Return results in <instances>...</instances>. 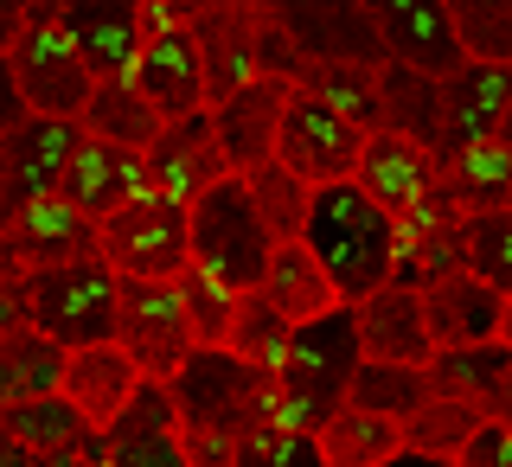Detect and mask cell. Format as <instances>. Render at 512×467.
<instances>
[{"mask_svg": "<svg viewBox=\"0 0 512 467\" xmlns=\"http://www.w3.org/2000/svg\"><path fill=\"white\" fill-rule=\"evenodd\" d=\"M301 244L320 263V276L333 282V295L346 308H359L365 295H378L397 269V224L378 212L352 180L320 186L308 199V224H301Z\"/></svg>", "mask_w": 512, "mask_h": 467, "instance_id": "1", "label": "cell"}, {"mask_svg": "<svg viewBox=\"0 0 512 467\" xmlns=\"http://www.w3.org/2000/svg\"><path fill=\"white\" fill-rule=\"evenodd\" d=\"M359 365H365V352H359V314L352 308H333V314L308 320V327H295L288 359L276 365V423L301 429V436H320L346 410Z\"/></svg>", "mask_w": 512, "mask_h": 467, "instance_id": "2", "label": "cell"}, {"mask_svg": "<svg viewBox=\"0 0 512 467\" xmlns=\"http://www.w3.org/2000/svg\"><path fill=\"white\" fill-rule=\"evenodd\" d=\"M173 416H180V436H224L244 442L250 429L276 423V378L244 365L224 346H199L180 372L167 378Z\"/></svg>", "mask_w": 512, "mask_h": 467, "instance_id": "3", "label": "cell"}, {"mask_svg": "<svg viewBox=\"0 0 512 467\" xmlns=\"http://www.w3.org/2000/svg\"><path fill=\"white\" fill-rule=\"evenodd\" d=\"M116 301H122L116 269L103 256H84V263L26 276V327L45 333L58 352L116 346Z\"/></svg>", "mask_w": 512, "mask_h": 467, "instance_id": "4", "label": "cell"}, {"mask_svg": "<svg viewBox=\"0 0 512 467\" xmlns=\"http://www.w3.org/2000/svg\"><path fill=\"white\" fill-rule=\"evenodd\" d=\"M186 224H192V269H199L205 282H218L224 295H256V288H263L276 237L263 231V218H256V205H250V186L237 180V173L205 192L186 212Z\"/></svg>", "mask_w": 512, "mask_h": 467, "instance_id": "5", "label": "cell"}, {"mask_svg": "<svg viewBox=\"0 0 512 467\" xmlns=\"http://www.w3.org/2000/svg\"><path fill=\"white\" fill-rule=\"evenodd\" d=\"M7 64H13V84H20L26 116H45V122H77V116H84L96 77L84 71L77 45L64 39L58 0L26 7V32H20V45L7 52Z\"/></svg>", "mask_w": 512, "mask_h": 467, "instance_id": "6", "label": "cell"}, {"mask_svg": "<svg viewBox=\"0 0 512 467\" xmlns=\"http://www.w3.org/2000/svg\"><path fill=\"white\" fill-rule=\"evenodd\" d=\"M96 256L116 269V282H180L192 269V224L186 205L141 192L116 218L96 224Z\"/></svg>", "mask_w": 512, "mask_h": 467, "instance_id": "7", "label": "cell"}, {"mask_svg": "<svg viewBox=\"0 0 512 467\" xmlns=\"http://www.w3.org/2000/svg\"><path fill=\"white\" fill-rule=\"evenodd\" d=\"M116 346L128 352L148 384H167L180 365L199 352L192 340V320H186V301H180V282H122V301H116Z\"/></svg>", "mask_w": 512, "mask_h": 467, "instance_id": "8", "label": "cell"}, {"mask_svg": "<svg viewBox=\"0 0 512 467\" xmlns=\"http://www.w3.org/2000/svg\"><path fill=\"white\" fill-rule=\"evenodd\" d=\"M359 154H365V135H359L346 116H333V109L320 103V96H308V90L288 96L282 135H276V167H282V173H295L308 192H320V186L352 180Z\"/></svg>", "mask_w": 512, "mask_h": 467, "instance_id": "9", "label": "cell"}, {"mask_svg": "<svg viewBox=\"0 0 512 467\" xmlns=\"http://www.w3.org/2000/svg\"><path fill=\"white\" fill-rule=\"evenodd\" d=\"M269 13L301 45L308 64H359V71L391 64L384 32H378V7H359V0H288V7H269Z\"/></svg>", "mask_w": 512, "mask_h": 467, "instance_id": "10", "label": "cell"}, {"mask_svg": "<svg viewBox=\"0 0 512 467\" xmlns=\"http://www.w3.org/2000/svg\"><path fill=\"white\" fill-rule=\"evenodd\" d=\"M58 26L77 45V58H84V71L96 84L135 77L141 45L154 39L148 0H58Z\"/></svg>", "mask_w": 512, "mask_h": 467, "instance_id": "11", "label": "cell"}, {"mask_svg": "<svg viewBox=\"0 0 512 467\" xmlns=\"http://www.w3.org/2000/svg\"><path fill=\"white\" fill-rule=\"evenodd\" d=\"M461 224H468V212H461V205L442 192V180H436V192H429L410 218H397V269H391V282L423 295V288H436L448 276H468Z\"/></svg>", "mask_w": 512, "mask_h": 467, "instance_id": "12", "label": "cell"}, {"mask_svg": "<svg viewBox=\"0 0 512 467\" xmlns=\"http://www.w3.org/2000/svg\"><path fill=\"white\" fill-rule=\"evenodd\" d=\"M141 167H148L154 199L192 212L218 180H231V167H224V154H218V135H212V109H205V116H186V122H167L160 141L141 154Z\"/></svg>", "mask_w": 512, "mask_h": 467, "instance_id": "13", "label": "cell"}, {"mask_svg": "<svg viewBox=\"0 0 512 467\" xmlns=\"http://www.w3.org/2000/svg\"><path fill=\"white\" fill-rule=\"evenodd\" d=\"M378 32H384L391 64L429 77V84H448V77L468 71V52H461L448 0H391V7H378Z\"/></svg>", "mask_w": 512, "mask_h": 467, "instance_id": "14", "label": "cell"}, {"mask_svg": "<svg viewBox=\"0 0 512 467\" xmlns=\"http://www.w3.org/2000/svg\"><path fill=\"white\" fill-rule=\"evenodd\" d=\"M256 26H263V7H250V0H205L192 13V45L205 64V109L256 84Z\"/></svg>", "mask_w": 512, "mask_h": 467, "instance_id": "15", "label": "cell"}, {"mask_svg": "<svg viewBox=\"0 0 512 467\" xmlns=\"http://www.w3.org/2000/svg\"><path fill=\"white\" fill-rule=\"evenodd\" d=\"M128 84L141 90V103L160 122L205 116V64H199V45H192V26H154V39L141 45Z\"/></svg>", "mask_w": 512, "mask_h": 467, "instance_id": "16", "label": "cell"}, {"mask_svg": "<svg viewBox=\"0 0 512 467\" xmlns=\"http://www.w3.org/2000/svg\"><path fill=\"white\" fill-rule=\"evenodd\" d=\"M288 96H295L288 84H276V77H256V84H244L237 96H224V103L212 109L218 154H224V167H231L237 180L276 160V135H282Z\"/></svg>", "mask_w": 512, "mask_h": 467, "instance_id": "17", "label": "cell"}, {"mask_svg": "<svg viewBox=\"0 0 512 467\" xmlns=\"http://www.w3.org/2000/svg\"><path fill=\"white\" fill-rule=\"evenodd\" d=\"M84 128L77 122H45V116H26L20 128L7 135V199H0V218L26 212L39 199H58V180L71 167Z\"/></svg>", "mask_w": 512, "mask_h": 467, "instance_id": "18", "label": "cell"}, {"mask_svg": "<svg viewBox=\"0 0 512 467\" xmlns=\"http://www.w3.org/2000/svg\"><path fill=\"white\" fill-rule=\"evenodd\" d=\"M436 180H442V173H436V154H423L416 141L391 135V128L365 135V154H359V167H352V186H359L391 224L410 218L416 205L436 192Z\"/></svg>", "mask_w": 512, "mask_h": 467, "instance_id": "19", "label": "cell"}, {"mask_svg": "<svg viewBox=\"0 0 512 467\" xmlns=\"http://www.w3.org/2000/svg\"><path fill=\"white\" fill-rule=\"evenodd\" d=\"M141 192H148V167H141V154H128V148H109V141H77V154H71V167H64V180H58V199L71 205L77 218H90V224H103V218H116L122 205H135Z\"/></svg>", "mask_w": 512, "mask_h": 467, "instance_id": "20", "label": "cell"}, {"mask_svg": "<svg viewBox=\"0 0 512 467\" xmlns=\"http://www.w3.org/2000/svg\"><path fill=\"white\" fill-rule=\"evenodd\" d=\"M352 314H359V352H365V365H410V372H429L436 346H429L423 295H416V288L384 282L378 295H365Z\"/></svg>", "mask_w": 512, "mask_h": 467, "instance_id": "21", "label": "cell"}, {"mask_svg": "<svg viewBox=\"0 0 512 467\" xmlns=\"http://www.w3.org/2000/svg\"><path fill=\"white\" fill-rule=\"evenodd\" d=\"M506 103H512V64H468L461 77H448L442 84V154L487 148L500 135Z\"/></svg>", "mask_w": 512, "mask_h": 467, "instance_id": "22", "label": "cell"}, {"mask_svg": "<svg viewBox=\"0 0 512 467\" xmlns=\"http://www.w3.org/2000/svg\"><path fill=\"white\" fill-rule=\"evenodd\" d=\"M0 237H7V250H13V256H20L26 276L96 256V224H90V218H77L64 199H39V205H26V212L0 218Z\"/></svg>", "mask_w": 512, "mask_h": 467, "instance_id": "23", "label": "cell"}, {"mask_svg": "<svg viewBox=\"0 0 512 467\" xmlns=\"http://www.w3.org/2000/svg\"><path fill=\"white\" fill-rule=\"evenodd\" d=\"M423 327H429V346L436 352L487 346V340H500V327H506V295H493V288L474 282V276H448L436 288H423Z\"/></svg>", "mask_w": 512, "mask_h": 467, "instance_id": "24", "label": "cell"}, {"mask_svg": "<svg viewBox=\"0 0 512 467\" xmlns=\"http://www.w3.org/2000/svg\"><path fill=\"white\" fill-rule=\"evenodd\" d=\"M135 384H141V372L128 365L122 346H90V352H64V391L58 397L103 436L122 416V404L135 397Z\"/></svg>", "mask_w": 512, "mask_h": 467, "instance_id": "25", "label": "cell"}, {"mask_svg": "<svg viewBox=\"0 0 512 467\" xmlns=\"http://www.w3.org/2000/svg\"><path fill=\"white\" fill-rule=\"evenodd\" d=\"M256 295H263L288 327H308V320L346 308V301L333 295V282L320 276V263L308 256V244H276L269 250V269H263V288H256Z\"/></svg>", "mask_w": 512, "mask_h": 467, "instance_id": "26", "label": "cell"}, {"mask_svg": "<svg viewBox=\"0 0 512 467\" xmlns=\"http://www.w3.org/2000/svg\"><path fill=\"white\" fill-rule=\"evenodd\" d=\"M436 173H442V192H448V199H455L468 218L512 212V154L500 148V141H487V148H461V154H442Z\"/></svg>", "mask_w": 512, "mask_h": 467, "instance_id": "27", "label": "cell"}, {"mask_svg": "<svg viewBox=\"0 0 512 467\" xmlns=\"http://www.w3.org/2000/svg\"><path fill=\"white\" fill-rule=\"evenodd\" d=\"M64 391V352L32 327L0 333V410L39 404V397Z\"/></svg>", "mask_w": 512, "mask_h": 467, "instance_id": "28", "label": "cell"}, {"mask_svg": "<svg viewBox=\"0 0 512 467\" xmlns=\"http://www.w3.org/2000/svg\"><path fill=\"white\" fill-rule=\"evenodd\" d=\"M378 103H384V128H391V135L416 141L423 154H442V84L404 71V64H384Z\"/></svg>", "mask_w": 512, "mask_h": 467, "instance_id": "29", "label": "cell"}, {"mask_svg": "<svg viewBox=\"0 0 512 467\" xmlns=\"http://www.w3.org/2000/svg\"><path fill=\"white\" fill-rule=\"evenodd\" d=\"M77 128H84L90 141H109V148L148 154L167 122H160L154 109L141 103V90L122 77V84H96V90H90V103H84V116H77Z\"/></svg>", "mask_w": 512, "mask_h": 467, "instance_id": "30", "label": "cell"}, {"mask_svg": "<svg viewBox=\"0 0 512 467\" xmlns=\"http://www.w3.org/2000/svg\"><path fill=\"white\" fill-rule=\"evenodd\" d=\"M314 442H320V461H327V467H384L391 455H404V423H391V416H365V410L346 404Z\"/></svg>", "mask_w": 512, "mask_h": 467, "instance_id": "31", "label": "cell"}, {"mask_svg": "<svg viewBox=\"0 0 512 467\" xmlns=\"http://www.w3.org/2000/svg\"><path fill=\"white\" fill-rule=\"evenodd\" d=\"M506 372H512V346L506 340H487V346H468V352H436V359H429V397L487 404Z\"/></svg>", "mask_w": 512, "mask_h": 467, "instance_id": "32", "label": "cell"}, {"mask_svg": "<svg viewBox=\"0 0 512 467\" xmlns=\"http://www.w3.org/2000/svg\"><path fill=\"white\" fill-rule=\"evenodd\" d=\"M0 429H7V436L20 442L32 461H52V455H64V448H77V442L96 436V429H90L71 404H64V397H39V404L0 410Z\"/></svg>", "mask_w": 512, "mask_h": 467, "instance_id": "33", "label": "cell"}, {"mask_svg": "<svg viewBox=\"0 0 512 467\" xmlns=\"http://www.w3.org/2000/svg\"><path fill=\"white\" fill-rule=\"evenodd\" d=\"M308 96H320V103L333 109V116H346L359 135H378L384 128V103H378V71H359V64H314L308 84H301Z\"/></svg>", "mask_w": 512, "mask_h": 467, "instance_id": "34", "label": "cell"}, {"mask_svg": "<svg viewBox=\"0 0 512 467\" xmlns=\"http://www.w3.org/2000/svg\"><path fill=\"white\" fill-rule=\"evenodd\" d=\"M480 423H487V410H480V404H461V397H429V404L404 423V448H410V455L455 461L461 448L474 442Z\"/></svg>", "mask_w": 512, "mask_h": 467, "instance_id": "35", "label": "cell"}, {"mask_svg": "<svg viewBox=\"0 0 512 467\" xmlns=\"http://www.w3.org/2000/svg\"><path fill=\"white\" fill-rule=\"evenodd\" d=\"M346 404L365 410V416L410 423V416L429 404V372H410V365H359V378H352Z\"/></svg>", "mask_w": 512, "mask_h": 467, "instance_id": "36", "label": "cell"}, {"mask_svg": "<svg viewBox=\"0 0 512 467\" xmlns=\"http://www.w3.org/2000/svg\"><path fill=\"white\" fill-rule=\"evenodd\" d=\"M288 340H295V327L269 308L263 295H237V314H231V340H224V352H237L244 365H256V372L276 378V365L288 359Z\"/></svg>", "mask_w": 512, "mask_h": 467, "instance_id": "37", "label": "cell"}, {"mask_svg": "<svg viewBox=\"0 0 512 467\" xmlns=\"http://www.w3.org/2000/svg\"><path fill=\"white\" fill-rule=\"evenodd\" d=\"M244 186H250V205H256V218H263V231L276 237V244H301V224H308V199H314V192L301 186L295 173H282L276 160L256 167V173H244Z\"/></svg>", "mask_w": 512, "mask_h": 467, "instance_id": "38", "label": "cell"}, {"mask_svg": "<svg viewBox=\"0 0 512 467\" xmlns=\"http://www.w3.org/2000/svg\"><path fill=\"white\" fill-rule=\"evenodd\" d=\"M468 64H512V0H448Z\"/></svg>", "mask_w": 512, "mask_h": 467, "instance_id": "39", "label": "cell"}, {"mask_svg": "<svg viewBox=\"0 0 512 467\" xmlns=\"http://www.w3.org/2000/svg\"><path fill=\"white\" fill-rule=\"evenodd\" d=\"M461 244H468V276L512 301V212L468 218L461 224Z\"/></svg>", "mask_w": 512, "mask_h": 467, "instance_id": "40", "label": "cell"}, {"mask_svg": "<svg viewBox=\"0 0 512 467\" xmlns=\"http://www.w3.org/2000/svg\"><path fill=\"white\" fill-rule=\"evenodd\" d=\"M141 436H180V416H173L167 384H148V378L135 384V397L122 404L116 423L103 429V442H109V448H116V442H141Z\"/></svg>", "mask_w": 512, "mask_h": 467, "instance_id": "41", "label": "cell"}, {"mask_svg": "<svg viewBox=\"0 0 512 467\" xmlns=\"http://www.w3.org/2000/svg\"><path fill=\"white\" fill-rule=\"evenodd\" d=\"M237 467H327V461H320L314 436H301L288 423H263L237 442Z\"/></svg>", "mask_w": 512, "mask_h": 467, "instance_id": "42", "label": "cell"}, {"mask_svg": "<svg viewBox=\"0 0 512 467\" xmlns=\"http://www.w3.org/2000/svg\"><path fill=\"white\" fill-rule=\"evenodd\" d=\"M180 301H186V320H192V340H199V346H224V340H231L237 295H224L218 282H205L199 269H186V276H180Z\"/></svg>", "mask_w": 512, "mask_h": 467, "instance_id": "43", "label": "cell"}, {"mask_svg": "<svg viewBox=\"0 0 512 467\" xmlns=\"http://www.w3.org/2000/svg\"><path fill=\"white\" fill-rule=\"evenodd\" d=\"M308 71H314V64L301 58V45L288 39V32L276 26V13L263 7V26H256V77H276V84L301 90V84H308Z\"/></svg>", "mask_w": 512, "mask_h": 467, "instance_id": "44", "label": "cell"}, {"mask_svg": "<svg viewBox=\"0 0 512 467\" xmlns=\"http://www.w3.org/2000/svg\"><path fill=\"white\" fill-rule=\"evenodd\" d=\"M109 467H192L180 436H141V442H116L109 448Z\"/></svg>", "mask_w": 512, "mask_h": 467, "instance_id": "45", "label": "cell"}, {"mask_svg": "<svg viewBox=\"0 0 512 467\" xmlns=\"http://www.w3.org/2000/svg\"><path fill=\"white\" fill-rule=\"evenodd\" d=\"M455 467H512V429L506 423H480L474 442L455 455Z\"/></svg>", "mask_w": 512, "mask_h": 467, "instance_id": "46", "label": "cell"}, {"mask_svg": "<svg viewBox=\"0 0 512 467\" xmlns=\"http://www.w3.org/2000/svg\"><path fill=\"white\" fill-rule=\"evenodd\" d=\"M20 122H26V103H20V84H13V64L0 58V135H13Z\"/></svg>", "mask_w": 512, "mask_h": 467, "instance_id": "47", "label": "cell"}, {"mask_svg": "<svg viewBox=\"0 0 512 467\" xmlns=\"http://www.w3.org/2000/svg\"><path fill=\"white\" fill-rule=\"evenodd\" d=\"M20 32H26V0H0V58L20 45Z\"/></svg>", "mask_w": 512, "mask_h": 467, "instance_id": "48", "label": "cell"}, {"mask_svg": "<svg viewBox=\"0 0 512 467\" xmlns=\"http://www.w3.org/2000/svg\"><path fill=\"white\" fill-rule=\"evenodd\" d=\"M480 410H487V423H506V429H512V372L500 378V391H493Z\"/></svg>", "mask_w": 512, "mask_h": 467, "instance_id": "49", "label": "cell"}, {"mask_svg": "<svg viewBox=\"0 0 512 467\" xmlns=\"http://www.w3.org/2000/svg\"><path fill=\"white\" fill-rule=\"evenodd\" d=\"M0 467H39V461H32V455H26V448H20V442H13V436H7V429H0Z\"/></svg>", "mask_w": 512, "mask_h": 467, "instance_id": "50", "label": "cell"}, {"mask_svg": "<svg viewBox=\"0 0 512 467\" xmlns=\"http://www.w3.org/2000/svg\"><path fill=\"white\" fill-rule=\"evenodd\" d=\"M384 467H455V461H436V455H410V448H404V455H391Z\"/></svg>", "mask_w": 512, "mask_h": 467, "instance_id": "51", "label": "cell"}, {"mask_svg": "<svg viewBox=\"0 0 512 467\" xmlns=\"http://www.w3.org/2000/svg\"><path fill=\"white\" fill-rule=\"evenodd\" d=\"M493 141H500V148L512 154V103H506V116H500V135H493Z\"/></svg>", "mask_w": 512, "mask_h": 467, "instance_id": "52", "label": "cell"}, {"mask_svg": "<svg viewBox=\"0 0 512 467\" xmlns=\"http://www.w3.org/2000/svg\"><path fill=\"white\" fill-rule=\"evenodd\" d=\"M0 199H7V135H0Z\"/></svg>", "mask_w": 512, "mask_h": 467, "instance_id": "53", "label": "cell"}, {"mask_svg": "<svg viewBox=\"0 0 512 467\" xmlns=\"http://www.w3.org/2000/svg\"><path fill=\"white\" fill-rule=\"evenodd\" d=\"M500 340H506V346H512V301H506V327H500Z\"/></svg>", "mask_w": 512, "mask_h": 467, "instance_id": "54", "label": "cell"}]
</instances>
